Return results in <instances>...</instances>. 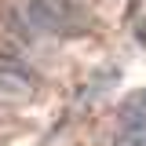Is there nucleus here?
Segmentation results:
<instances>
[{"mask_svg": "<svg viewBox=\"0 0 146 146\" xmlns=\"http://www.w3.org/2000/svg\"><path fill=\"white\" fill-rule=\"evenodd\" d=\"M26 22L51 36H73L88 26V15L73 4V0H29L26 7Z\"/></svg>", "mask_w": 146, "mask_h": 146, "instance_id": "obj_1", "label": "nucleus"}, {"mask_svg": "<svg viewBox=\"0 0 146 146\" xmlns=\"http://www.w3.org/2000/svg\"><path fill=\"white\" fill-rule=\"evenodd\" d=\"M113 146H146V117L143 121H121V131H117Z\"/></svg>", "mask_w": 146, "mask_h": 146, "instance_id": "obj_2", "label": "nucleus"}, {"mask_svg": "<svg viewBox=\"0 0 146 146\" xmlns=\"http://www.w3.org/2000/svg\"><path fill=\"white\" fill-rule=\"evenodd\" d=\"M146 117V91H135L131 99L121 102V121H143Z\"/></svg>", "mask_w": 146, "mask_h": 146, "instance_id": "obj_3", "label": "nucleus"}]
</instances>
